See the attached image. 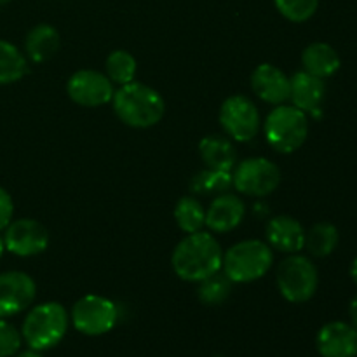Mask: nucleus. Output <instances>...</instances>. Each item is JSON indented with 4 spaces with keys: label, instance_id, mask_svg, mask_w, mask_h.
<instances>
[{
    "label": "nucleus",
    "instance_id": "f257e3e1",
    "mask_svg": "<svg viewBox=\"0 0 357 357\" xmlns=\"http://www.w3.org/2000/svg\"><path fill=\"white\" fill-rule=\"evenodd\" d=\"M223 251L213 234L201 230L187 234L171 255L174 274L187 282H201L222 271Z\"/></svg>",
    "mask_w": 357,
    "mask_h": 357
},
{
    "label": "nucleus",
    "instance_id": "f03ea898",
    "mask_svg": "<svg viewBox=\"0 0 357 357\" xmlns=\"http://www.w3.org/2000/svg\"><path fill=\"white\" fill-rule=\"evenodd\" d=\"M112 105L119 121L135 129L153 128L166 114V101L159 91L136 80L119 87Z\"/></svg>",
    "mask_w": 357,
    "mask_h": 357
},
{
    "label": "nucleus",
    "instance_id": "7ed1b4c3",
    "mask_svg": "<svg viewBox=\"0 0 357 357\" xmlns=\"http://www.w3.org/2000/svg\"><path fill=\"white\" fill-rule=\"evenodd\" d=\"M272 265L274 250L260 239H248L223 253L222 271L234 284H248L267 275Z\"/></svg>",
    "mask_w": 357,
    "mask_h": 357
},
{
    "label": "nucleus",
    "instance_id": "20e7f679",
    "mask_svg": "<svg viewBox=\"0 0 357 357\" xmlns=\"http://www.w3.org/2000/svg\"><path fill=\"white\" fill-rule=\"evenodd\" d=\"M70 316L58 302H44L26 314L21 328V337L33 351H49L65 338Z\"/></svg>",
    "mask_w": 357,
    "mask_h": 357
},
{
    "label": "nucleus",
    "instance_id": "39448f33",
    "mask_svg": "<svg viewBox=\"0 0 357 357\" xmlns=\"http://www.w3.org/2000/svg\"><path fill=\"white\" fill-rule=\"evenodd\" d=\"M268 145L279 153H293L307 142L309 117L293 105H278L264 122Z\"/></svg>",
    "mask_w": 357,
    "mask_h": 357
},
{
    "label": "nucleus",
    "instance_id": "423d86ee",
    "mask_svg": "<svg viewBox=\"0 0 357 357\" xmlns=\"http://www.w3.org/2000/svg\"><path fill=\"white\" fill-rule=\"evenodd\" d=\"M275 282L282 298L289 303H305L316 295L319 272L316 264L303 255H289L275 271Z\"/></svg>",
    "mask_w": 357,
    "mask_h": 357
},
{
    "label": "nucleus",
    "instance_id": "0eeeda50",
    "mask_svg": "<svg viewBox=\"0 0 357 357\" xmlns=\"http://www.w3.org/2000/svg\"><path fill=\"white\" fill-rule=\"evenodd\" d=\"M73 328L87 337H101L115 328L119 321V307L101 295H86L77 300L70 314Z\"/></svg>",
    "mask_w": 357,
    "mask_h": 357
},
{
    "label": "nucleus",
    "instance_id": "6e6552de",
    "mask_svg": "<svg viewBox=\"0 0 357 357\" xmlns=\"http://www.w3.org/2000/svg\"><path fill=\"white\" fill-rule=\"evenodd\" d=\"M281 169L265 157H251L234 167L232 187L248 197H267L278 190Z\"/></svg>",
    "mask_w": 357,
    "mask_h": 357
},
{
    "label": "nucleus",
    "instance_id": "1a4fd4ad",
    "mask_svg": "<svg viewBox=\"0 0 357 357\" xmlns=\"http://www.w3.org/2000/svg\"><path fill=\"white\" fill-rule=\"evenodd\" d=\"M220 126L230 139L237 143H248L257 138L260 132V112L248 96L234 94L222 103Z\"/></svg>",
    "mask_w": 357,
    "mask_h": 357
},
{
    "label": "nucleus",
    "instance_id": "9d476101",
    "mask_svg": "<svg viewBox=\"0 0 357 357\" xmlns=\"http://www.w3.org/2000/svg\"><path fill=\"white\" fill-rule=\"evenodd\" d=\"M66 93L73 103L80 107L96 108L110 103L114 98V82L107 73L96 70H79L66 82Z\"/></svg>",
    "mask_w": 357,
    "mask_h": 357
},
{
    "label": "nucleus",
    "instance_id": "9b49d317",
    "mask_svg": "<svg viewBox=\"0 0 357 357\" xmlns=\"http://www.w3.org/2000/svg\"><path fill=\"white\" fill-rule=\"evenodd\" d=\"M47 229L40 222L31 218H21L10 222L3 234L6 250L16 257H37L44 253L49 246Z\"/></svg>",
    "mask_w": 357,
    "mask_h": 357
},
{
    "label": "nucleus",
    "instance_id": "f8f14e48",
    "mask_svg": "<svg viewBox=\"0 0 357 357\" xmlns=\"http://www.w3.org/2000/svg\"><path fill=\"white\" fill-rule=\"evenodd\" d=\"M37 284L24 272H3L0 274V319L16 316L33 303Z\"/></svg>",
    "mask_w": 357,
    "mask_h": 357
},
{
    "label": "nucleus",
    "instance_id": "ddd939ff",
    "mask_svg": "<svg viewBox=\"0 0 357 357\" xmlns=\"http://www.w3.org/2000/svg\"><path fill=\"white\" fill-rule=\"evenodd\" d=\"M316 347L323 357H356L357 330L344 321H331L317 333Z\"/></svg>",
    "mask_w": 357,
    "mask_h": 357
},
{
    "label": "nucleus",
    "instance_id": "4468645a",
    "mask_svg": "<svg viewBox=\"0 0 357 357\" xmlns=\"http://www.w3.org/2000/svg\"><path fill=\"white\" fill-rule=\"evenodd\" d=\"M251 89L268 105H284L289 100V77L272 63H261L251 73Z\"/></svg>",
    "mask_w": 357,
    "mask_h": 357
},
{
    "label": "nucleus",
    "instance_id": "2eb2a0df",
    "mask_svg": "<svg viewBox=\"0 0 357 357\" xmlns=\"http://www.w3.org/2000/svg\"><path fill=\"white\" fill-rule=\"evenodd\" d=\"M265 239L272 250L295 255L300 253L305 246V229L293 216L279 215L268 220L265 227Z\"/></svg>",
    "mask_w": 357,
    "mask_h": 357
},
{
    "label": "nucleus",
    "instance_id": "dca6fc26",
    "mask_svg": "<svg viewBox=\"0 0 357 357\" xmlns=\"http://www.w3.org/2000/svg\"><path fill=\"white\" fill-rule=\"evenodd\" d=\"M246 206L236 194H220L206 211V227L215 234L232 232L243 223Z\"/></svg>",
    "mask_w": 357,
    "mask_h": 357
},
{
    "label": "nucleus",
    "instance_id": "f3484780",
    "mask_svg": "<svg viewBox=\"0 0 357 357\" xmlns=\"http://www.w3.org/2000/svg\"><path fill=\"white\" fill-rule=\"evenodd\" d=\"M324 96H326L324 79H319V77L312 75L305 70L296 72L289 79V100H291L293 107L300 108L305 114L317 115Z\"/></svg>",
    "mask_w": 357,
    "mask_h": 357
},
{
    "label": "nucleus",
    "instance_id": "a211bd4d",
    "mask_svg": "<svg viewBox=\"0 0 357 357\" xmlns=\"http://www.w3.org/2000/svg\"><path fill=\"white\" fill-rule=\"evenodd\" d=\"M199 155L209 169L232 171L237 164V153L232 139L227 136L209 135L199 142Z\"/></svg>",
    "mask_w": 357,
    "mask_h": 357
},
{
    "label": "nucleus",
    "instance_id": "6ab92c4d",
    "mask_svg": "<svg viewBox=\"0 0 357 357\" xmlns=\"http://www.w3.org/2000/svg\"><path fill=\"white\" fill-rule=\"evenodd\" d=\"M61 38L52 24L40 23L28 31L24 38V56L33 63H45L59 51Z\"/></svg>",
    "mask_w": 357,
    "mask_h": 357
},
{
    "label": "nucleus",
    "instance_id": "aec40b11",
    "mask_svg": "<svg viewBox=\"0 0 357 357\" xmlns=\"http://www.w3.org/2000/svg\"><path fill=\"white\" fill-rule=\"evenodd\" d=\"M303 70L319 79H328L340 70V56L333 45L326 42H312L302 52Z\"/></svg>",
    "mask_w": 357,
    "mask_h": 357
},
{
    "label": "nucleus",
    "instance_id": "412c9836",
    "mask_svg": "<svg viewBox=\"0 0 357 357\" xmlns=\"http://www.w3.org/2000/svg\"><path fill=\"white\" fill-rule=\"evenodd\" d=\"M340 243L338 229L330 222H319L305 230V250L314 258H326L337 250Z\"/></svg>",
    "mask_w": 357,
    "mask_h": 357
},
{
    "label": "nucleus",
    "instance_id": "4be33fe9",
    "mask_svg": "<svg viewBox=\"0 0 357 357\" xmlns=\"http://www.w3.org/2000/svg\"><path fill=\"white\" fill-rule=\"evenodd\" d=\"M28 73V59L10 42L0 38V86L20 82Z\"/></svg>",
    "mask_w": 357,
    "mask_h": 357
},
{
    "label": "nucleus",
    "instance_id": "5701e85b",
    "mask_svg": "<svg viewBox=\"0 0 357 357\" xmlns=\"http://www.w3.org/2000/svg\"><path fill=\"white\" fill-rule=\"evenodd\" d=\"M174 220L185 234L201 232L206 227V209L194 195H185L174 206Z\"/></svg>",
    "mask_w": 357,
    "mask_h": 357
},
{
    "label": "nucleus",
    "instance_id": "b1692460",
    "mask_svg": "<svg viewBox=\"0 0 357 357\" xmlns=\"http://www.w3.org/2000/svg\"><path fill=\"white\" fill-rule=\"evenodd\" d=\"M105 70H107V77L114 84L124 86V84L132 82L136 79V72H138V61L135 56L124 49H115L108 54L107 61H105Z\"/></svg>",
    "mask_w": 357,
    "mask_h": 357
},
{
    "label": "nucleus",
    "instance_id": "393cba45",
    "mask_svg": "<svg viewBox=\"0 0 357 357\" xmlns=\"http://www.w3.org/2000/svg\"><path fill=\"white\" fill-rule=\"evenodd\" d=\"M195 194L220 195L232 188V171H218L206 167L204 171L195 174L190 183Z\"/></svg>",
    "mask_w": 357,
    "mask_h": 357
},
{
    "label": "nucleus",
    "instance_id": "a878e982",
    "mask_svg": "<svg viewBox=\"0 0 357 357\" xmlns=\"http://www.w3.org/2000/svg\"><path fill=\"white\" fill-rule=\"evenodd\" d=\"M197 296L204 305H222L232 293L234 282L222 271L209 275L204 281L197 282Z\"/></svg>",
    "mask_w": 357,
    "mask_h": 357
},
{
    "label": "nucleus",
    "instance_id": "bb28decb",
    "mask_svg": "<svg viewBox=\"0 0 357 357\" xmlns=\"http://www.w3.org/2000/svg\"><path fill=\"white\" fill-rule=\"evenodd\" d=\"M279 13L291 23H305L316 14L319 0H274Z\"/></svg>",
    "mask_w": 357,
    "mask_h": 357
},
{
    "label": "nucleus",
    "instance_id": "cd10ccee",
    "mask_svg": "<svg viewBox=\"0 0 357 357\" xmlns=\"http://www.w3.org/2000/svg\"><path fill=\"white\" fill-rule=\"evenodd\" d=\"M21 342L23 337L20 331L6 319H0V357L16 356L21 349Z\"/></svg>",
    "mask_w": 357,
    "mask_h": 357
},
{
    "label": "nucleus",
    "instance_id": "c85d7f7f",
    "mask_svg": "<svg viewBox=\"0 0 357 357\" xmlns=\"http://www.w3.org/2000/svg\"><path fill=\"white\" fill-rule=\"evenodd\" d=\"M14 215V202L13 197L6 188L0 187V232L7 229Z\"/></svg>",
    "mask_w": 357,
    "mask_h": 357
},
{
    "label": "nucleus",
    "instance_id": "c756f323",
    "mask_svg": "<svg viewBox=\"0 0 357 357\" xmlns=\"http://www.w3.org/2000/svg\"><path fill=\"white\" fill-rule=\"evenodd\" d=\"M349 316H351V321H352V326L357 330V295L352 298L351 305H349Z\"/></svg>",
    "mask_w": 357,
    "mask_h": 357
},
{
    "label": "nucleus",
    "instance_id": "7c9ffc66",
    "mask_svg": "<svg viewBox=\"0 0 357 357\" xmlns=\"http://www.w3.org/2000/svg\"><path fill=\"white\" fill-rule=\"evenodd\" d=\"M14 357H42V354L38 351H33V349H28V351L20 352V354H16Z\"/></svg>",
    "mask_w": 357,
    "mask_h": 357
},
{
    "label": "nucleus",
    "instance_id": "2f4dec72",
    "mask_svg": "<svg viewBox=\"0 0 357 357\" xmlns=\"http://www.w3.org/2000/svg\"><path fill=\"white\" fill-rule=\"evenodd\" d=\"M351 278L357 286V257L354 258V261H352V265H351Z\"/></svg>",
    "mask_w": 357,
    "mask_h": 357
},
{
    "label": "nucleus",
    "instance_id": "473e14b6",
    "mask_svg": "<svg viewBox=\"0 0 357 357\" xmlns=\"http://www.w3.org/2000/svg\"><path fill=\"white\" fill-rule=\"evenodd\" d=\"M3 251H6V244H3V237H0V258H2Z\"/></svg>",
    "mask_w": 357,
    "mask_h": 357
},
{
    "label": "nucleus",
    "instance_id": "72a5a7b5",
    "mask_svg": "<svg viewBox=\"0 0 357 357\" xmlns=\"http://www.w3.org/2000/svg\"><path fill=\"white\" fill-rule=\"evenodd\" d=\"M10 0H0V6H6V3H9Z\"/></svg>",
    "mask_w": 357,
    "mask_h": 357
},
{
    "label": "nucleus",
    "instance_id": "f704fd0d",
    "mask_svg": "<svg viewBox=\"0 0 357 357\" xmlns=\"http://www.w3.org/2000/svg\"><path fill=\"white\" fill-rule=\"evenodd\" d=\"M215 357H225V356H215Z\"/></svg>",
    "mask_w": 357,
    "mask_h": 357
}]
</instances>
